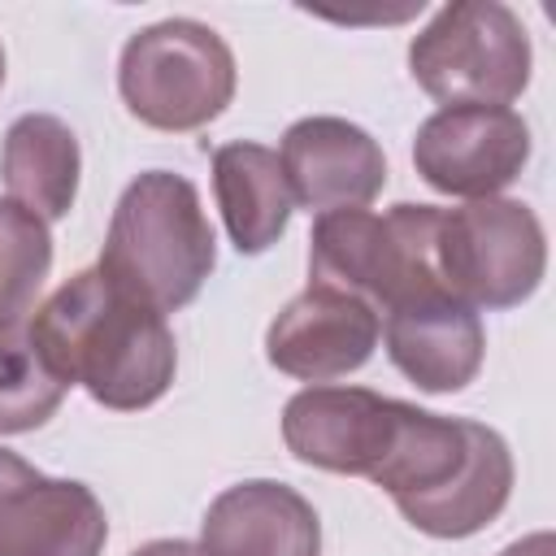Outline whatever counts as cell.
Instances as JSON below:
<instances>
[{"label": "cell", "instance_id": "1", "mask_svg": "<svg viewBox=\"0 0 556 556\" xmlns=\"http://www.w3.org/2000/svg\"><path fill=\"white\" fill-rule=\"evenodd\" d=\"M282 443L300 465L369 478L404 504L465 465L473 421L439 417L369 387H304L282 408Z\"/></svg>", "mask_w": 556, "mask_h": 556}, {"label": "cell", "instance_id": "2", "mask_svg": "<svg viewBox=\"0 0 556 556\" xmlns=\"http://www.w3.org/2000/svg\"><path fill=\"white\" fill-rule=\"evenodd\" d=\"M30 343L65 387H83L96 404L135 413L156 404L178 369L165 313L117 287L100 265L61 282L30 313Z\"/></svg>", "mask_w": 556, "mask_h": 556}, {"label": "cell", "instance_id": "3", "mask_svg": "<svg viewBox=\"0 0 556 556\" xmlns=\"http://www.w3.org/2000/svg\"><path fill=\"white\" fill-rule=\"evenodd\" d=\"M217 265V239L200 191L174 169L139 174L109 222L100 269L156 313H178Z\"/></svg>", "mask_w": 556, "mask_h": 556}, {"label": "cell", "instance_id": "4", "mask_svg": "<svg viewBox=\"0 0 556 556\" xmlns=\"http://www.w3.org/2000/svg\"><path fill=\"white\" fill-rule=\"evenodd\" d=\"M434 204H395L387 213L339 208L321 213L308 235V282L348 291L378 308V317L430 287H443L434 265L439 235Z\"/></svg>", "mask_w": 556, "mask_h": 556}, {"label": "cell", "instance_id": "5", "mask_svg": "<svg viewBox=\"0 0 556 556\" xmlns=\"http://www.w3.org/2000/svg\"><path fill=\"white\" fill-rule=\"evenodd\" d=\"M530 35L500 0H452L408 43L417 87L443 109H508L530 87Z\"/></svg>", "mask_w": 556, "mask_h": 556}, {"label": "cell", "instance_id": "6", "mask_svg": "<svg viewBox=\"0 0 556 556\" xmlns=\"http://www.w3.org/2000/svg\"><path fill=\"white\" fill-rule=\"evenodd\" d=\"M235 52L195 17H165L126 39L117 91L152 130H200L235 100Z\"/></svg>", "mask_w": 556, "mask_h": 556}, {"label": "cell", "instance_id": "7", "mask_svg": "<svg viewBox=\"0 0 556 556\" xmlns=\"http://www.w3.org/2000/svg\"><path fill=\"white\" fill-rule=\"evenodd\" d=\"M434 265L443 287L469 308H513L530 300L547 269L543 222L521 200H469L439 213Z\"/></svg>", "mask_w": 556, "mask_h": 556}, {"label": "cell", "instance_id": "8", "mask_svg": "<svg viewBox=\"0 0 556 556\" xmlns=\"http://www.w3.org/2000/svg\"><path fill=\"white\" fill-rule=\"evenodd\" d=\"M530 161V126L513 109H439L417 126L413 165L443 195L495 200Z\"/></svg>", "mask_w": 556, "mask_h": 556}, {"label": "cell", "instance_id": "9", "mask_svg": "<svg viewBox=\"0 0 556 556\" xmlns=\"http://www.w3.org/2000/svg\"><path fill=\"white\" fill-rule=\"evenodd\" d=\"M104 504L74 478H48L0 447V556H100Z\"/></svg>", "mask_w": 556, "mask_h": 556}, {"label": "cell", "instance_id": "10", "mask_svg": "<svg viewBox=\"0 0 556 556\" xmlns=\"http://www.w3.org/2000/svg\"><path fill=\"white\" fill-rule=\"evenodd\" d=\"M382 334V317L374 304L334 291L313 287L282 304V313L265 330V356L278 374H291L300 382H334L356 374Z\"/></svg>", "mask_w": 556, "mask_h": 556}, {"label": "cell", "instance_id": "11", "mask_svg": "<svg viewBox=\"0 0 556 556\" xmlns=\"http://www.w3.org/2000/svg\"><path fill=\"white\" fill-rule=\"evenodd\" d=\"M382 339H387L391 365L430 395L469 387L478 378L482 352H486L478 308L456 300L447 287H430V291L387 308Z\"/></svg>", "mask_w": 556, "mask_h": 556}, {"label": "cell", "instance_id": "12", "mask_svg": "<svg viewBox=\"0 0 556 556\" xmlns=\"http://www.w3.org/2000/svg\"><path fill=\"white\" fill-rule=\"evenodd\" d=\"M282 174L300 208H365L387 182V156L369 130L343 117H300L282 135Z\"/></svg>", "mask_w": 556, "mask_h": 556}, {"label": "cell", "instance_id": "13", "mask_svg": "<svg viewBox=\"0 0 556 556\" xmlns=\"http://www.w3.org/2000/svg\"><path fill=\"white\" fill-rule=\"evenodd\" d=\"M204 556H317V508L287 482L248 478L226 486L200 521Z\"/></svg>", "mask_w": 556, "mask_h": 556}, {"label": "cell", "instance_id": "14", "mask_svg": "<svg viewBox=\"0 0 556 556\" xmlns=\"http://www.w3.org/2000/svg\"><path fill=\"white\" fill-rule=\"evenodd\" d=\"M508 495H513V452L500 430L478 421L465 465L430 495L404 500L395 508L404 513V521L413 530H421L430 539H469L504 513Z\"/></svg>", "mask_w": 556, "mask_h": 556}, {"label": "cell", "instance_id": "15", "mask_svg": "<svg viewBox=\"0 0 556 556\" xmlns=\"http://www.w3.org/2000/svg\"><path fill=\"white\" fill-rule=\"evenodd\" d=\"M213 191L230 243L248 256L274 248L291 222L295 195L287 187L282 161L265 143H222L213 152Z\"/></svg>", "mask_w": 556, "mask_h": 556}, {"label": "cell", "instance_id": "16", "mask_svg": "<svg viewBox=\"0 0 556 556\" xmlns=\"http://www.w3.org/2000/svg\"><path fill=\"white\" fill-rule=\"evenodd\" d=\"M83 152L74 130L52 113H26L9 126L0 148V178L9 200L39 222H61L74 208Z\"/></svg>", "mask_w": 556, "mask_h": 556}, {"label": "cell", "instance_id": "17", "mask_svg": "<svg viewBox=\"0 0 556 556\" xmlns=\"http://www.w3.org/2000/svg\"><path fill=\"white\" fill-rule=\"evenodd\" d=\"M48 269H52L48 222H39L13 200H0V334L22 330L30 321Z\"/></svg>", "mask_w": 556, "mask_h": 556}, {"label": "cell", "instance_id": "18", "mask_svg": "<svg viewBox=\"0 0 556 556\" xmlns=\"http://www.w3.org/2000/svg\"><path fill=\"white\" fill-rule=\"evenodd\" d=\"M26 326L0 334V434H26V430L43 426L70 391L48 369V361L30 343Z\"/></svg>", "mask_w": 556, "mask_h": 556}, {"label": "cell", "instance_id": "19", "mask_svg": "<svg viewBox=\"0 0 556 556\" xmlns=\"http://www.w3.org/2000/svg\"><path fill=\"white\" fill-rule=\"evenodd\" d=\"M500 556H556V539L547 530H539V534H526V539L508 543Z\"/></svg>", "mask_w": 556, "mask_h": 556}, {"label": "cell", "instance_id": "20", "mask_svg": "<svg viewBox=\"0 0 556 556\" xmlns=\"http://www.w3.org/2000/svg\"><path fill=\"white\" fill-rule=\"evenodd\" d=\"M130 556H204L200 543H187V539H152L143 547H135Z\"/></svg>", "mask_w": 556, "mask_h": 556}, {"label": "cell", "instance_id": "21", "mask_svg": "<svg viewBox=\"0 0 556 556\" xmlns=\"http://www.w3.org/2000/svg\"><path fill=\"white\" fill-rule=\"evenodd\" d=\"M0 83H4V48H0Z\"/></svg>", "mask_w": 556, "mask_h": 556}]
</instances>
